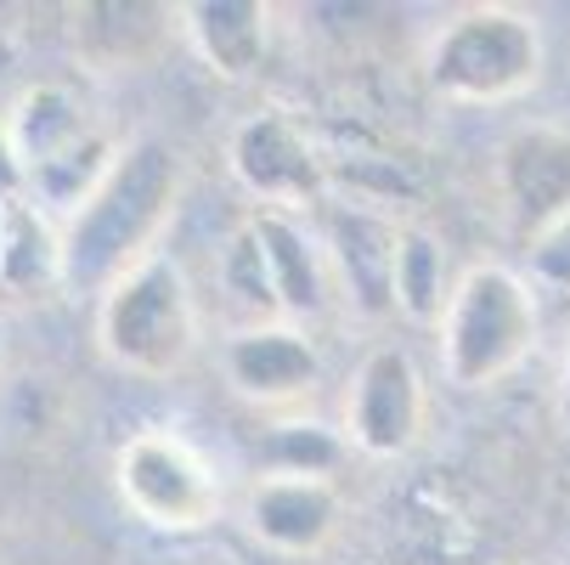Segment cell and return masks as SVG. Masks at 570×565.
<instances>
[{
    "label": "cell",
    "instance_id": "1",
    "mask_svg": "<svg viewBox=\"0 0 570 565\" xmlns=\"http://www.w3.org/2000/svg\"><path fill=\"white\" fill-rule=\"evenodd\" d=\"M187 193V158L170 136H125L102 187L62 221L68 294H108L130 266L158 255V237L176 221Z\"/></svg>",
    "mask_w": 570,
    "mask_h": 565
},
{
    "label": "cell",
    "instance_id": "2",
    "mask_svg": "<svg viewBox=\"0 0 570 565\" xmlns=\"http://www.w3.org/2000/svg\"><path fill=\"white\" fill-rule=\"evenodd\" d=\"M204 340L198 294L176 255H147L97 305V345L130 379H176Z\"/></svg>",
    "mask_w": 570,
    "mask_h": 565
},
{
    "label": "cell",
    "instance_id": "3",
    "mask_svg": "<svg viewBox=\"0 0 570 565\" xmlns=\"http://www.w3.org/2000/svg\"><path fill=\"white\" fill-rule=\"evenodd\" d=\"M424 74L435 97L463 108L514 103L542 79V29L520 7H463L430 40Z\"/></svg>",
    "mask_w": 570,
    "mask_h": 565
},
{
    "label": "cell",
    "instance_id": "4",
    "mask_svg": "<svg viewBox=\"0 0 570 565\" xmlns=\"http://www.w3.org/2000/svg\"><path fill=\"white\" fill-rule=\"evenodd\" d=\"M537 329V289L498 261H480L458 277V294L441 316V368L452 384L485 390L531 357Z\"/></svg>",
    "mask_w": 570,
    "mask_h": 565
},
{
    "label": "cell",
    "instance_id": "5",
    "mask_svg": "<svg viewBox=\"0 0 570 565\" xmlns=\"http://www.w3.org/2000/svg\"><path fill=\"white\" fill-rule=\"evenodd\" d=\"M114 480L136 520H147L153 532H176V537L215 526L220 504H226L215 464L187 436H176L165 425H147L119 447Z\"/></svg>",
    "mask_w": 570,
    "mask_h": 565
},
{
    "label": "cell",
    "instance_id": "6",
    "mask_svg": "<svg viewBox=\"0 0 570 565\" xmlns=\"http://www.w3.org/2000/svg\"><path fill=\"white\" fill-rule=\"evenodd\" d=\"M226 171L255 198V210L305 215L328 204V158L316 153V142L288 108L243 114L226 136Z\"/></svg>",
    "mask_w": 570,
    "mask_h": 565
},
{
    "label": "cell",
    "instance_id": "7",
    "mask_svg": "<svg viewBox=\"0 0 570 565\" xmlns=\"http://www.w3.org/2000/svg\"><path fill=\"white\" fill-rule=\"evenodd\" d=\"M430 425V384L406 345H373L345 390V441L362 458H406Z\"/></svg>",
    "mask_w": 570,
    "mask_h": 565
},
{
    "label": "cell",
    "instance_id": "8",
    "mask_svg": "<svg viewBox=\"0 0 570 565\" xmlns=\"http://www.w3.org/2000/svg\"><path fill=\"white\" fill-rule=\"evenodd\" d=\"M220 379L237 401L266 413H288L316 396L322 384V351L299 322H249L220 345Z\"/></svg>",
    "mask_w": 570,
    "mask_h": 565
},
{
    "label": "cell",
    "instance_id": "9",
    "mask_svg": "<svg viewBox=\"0 0 570 565\" xmlns=\"http://www.w3.org/2000/svg\"><path fill=\"white\" fill-rule=\"evenodd\" d=\"M322 250H328V272L356 316L367 322L395 316V250H401L395 215L356 198L322 204Z\"/></svg>",
    "mask_w": 570,
    "mask_h": 565
},
{
    "label": "cell",
    "instance_id": "10",
    "mask_svg": "<svg viewBox=\"0 0 570 565\" xmlns=\"http://www.w3.org/2000/svg\"><path fill=\"white\" fill-rule=\"evenodd\" d=\"M243 526L255 543L288 559L322 554L340 526H345V487L334 475H294V469H266L249 498H243Z\"/></svg>",
    "mask_w": 570,
    "mask_h": 565
},
{
    "label": "cell",
    "instance_id": "11",
    "mask_svg": "<svg viewBox=\"0 0 570 565\" xmlns=\"http://www.w3.org/2000/svg\"><path fill=\"white\" fill-rule=\"evenodd\" d=\"M498 204L509 226L525 237H542L570 215V130L564 125H520L503 136L498 165H492Z\"/></svg>",
    "mask_w": 570,
    "mask_h": 565
},
{
    "label": "cell",
    "instance_id": "12",
    "mask_svg": "<svg viewBox=\"0 0 570 565\" xmlns=\"http://www.w3.org/2000/svg\"><path fill=\"white\" fill-rule=\"evenodd\" d=\"M181 7L165 0H86L68 12V40L73 57L91 74H141L176 46Z\"/></svg>",
    "mask_w": 570,
    "mask_h": 565
},
{
    "label": "cell",
    "instance_id": "13",
    "mask_svg": "<svg viewBox=\"0 0 570 565\" xmlns=\"http://www.w3.org/2000/svg\"><path fill=\"white\" fill-rule=\"evenodd\" d=\"M272 18L277 12L266 0H193V7H181L187 46L215 79H232V86L261 74L272 51Z\"/></svg>",
    "mask_w": 570,
    "mask_h": 565
},
{
    "label": "cell",
    "instance_id": "14",
    "mask_svg": "<svg viewBox=\"0 0 570 565\" xmlns=\"http://www.w3.org/2000/svg\"><path fill=\"white\" fill-rule=\"evenodd\" d=\"M0 294L29 305L68 294V244L57 215H46L35 198H18L0 215Z\"/></svg>",
    "mask_w": 570,
    "mask_h": 565
},
{
    "label": "cell",
    "instance_id": "15",
    "mask_svg": "<svg viewBox=\"0 0 570 565\" xmlns=\"http://www.w3.org/2000/svg\"><path fill=\"white\" fill-rule=\"evenodd\" d=\"M255 226L261 250H266V266H272V289H277V305H283V322H299V316H316L328 305V250L322 237H311V226L299 215H283V210H249L243 215Z\"/></svg>",
    "mask_w": 570,
    "mask_h": 565
},
{
    "label": "cell",
    "instance_id": "16",
    "mask_svg": "<svg viewBox=\"0 0 570 565\" xmlns=\"http://www.w3.org/2000/svg\"><path fill=\"white\" fill-rule=\"evenodd\" d=\"M7 130L18 142V158H23V171H40L51 165L57 153L79 147L97 125V114L86 108V97H79L73 86H62V79H40V86H29L12 114H7Z\"/></svg>",
    "mask_w": 570,
    "mask_h": 565
},
{
    "label": "cell",
    "instance_id": "17",
    "mask_svg": "<svg viewBox=\"0 0 570 565\" xmlns=\"http://www.w3.org/2000/svg\"><path fill=\"white\" fill-rule=\"evenodd\" d=\"M458 283L446 272V244L419 226V221H401V250H395V311L419 329H441V316L452 305Z\"/></svg>",
    "mask_w": 570,
    "mask_h": 565
},
{
    "label": "cell",
    "instance_id": "18",
    "mask_svg": "<svg viewBox=\"0 0 570 565\" xmlns=\"http://www.w3.org/2000/svg\"><path fill=\"white\" fill-rule=\"evenodd\" d=\"M220 283L237 305H249L255 322H283V305H277V289H272V266H266V250L249 221H237V232L226 237L220 250Z\"/></svg>",
    "mask_w": 570,
    "mask_h": 565
},
{
    "label": "cell",
    "instance_id": "19",
    "mask_svg": "<svg viewBox=\"0 0 570 565\" xmlns=\"http://www.w3.org/2000/svg\"><path fill=\"white\" fill-rule=\"evenodd\" d=\"M351 452L345 436H334L316 419H283L272 430V469H294V475H334L340 458Z\"/></svg>",
    "mask_w": 570,
    "mask_h": 565
},
{
    "label": "cell",
    "instance_id": "20",
    "mask_svg": "<svg viewBox=\"0 0 570 565\" xmlns=\"http://www.w3.org/2000/svg\"><path fill=\"white\" fill-rule=\"evenodd\" d=\"M531 283L542 289H570V215L531 237Z\"/></svg>",
    "mask_w": 570,
    "mask_h": 565
},
{
    "label": "cell",
    "instance_id": "21",
    "mask_svg": "<svg viewBox=\"0 0 570 565\" xmlns=\"http://www.w3.org/2000/svg\"><path fill=\"white\" fill-rule=\"evenodd\" d=\"M18 198H29V171L18 158V142H12L7 119H0V204H18Z\"/></svg>",
    "mask_w": 570,
    "mask_h": 565
},
{
    "label": "cell",
    "instance_id": "22",
    "mask_svg": "<svg viewBox=\"0 0 570 565\" xmlns=\"http://www.w3.org/2000/svg\"><path fill=\"white\" fill-rule=\"evenodd\" d=\"M559 425L570 430V357H564V373H559Z\"/></svg>",
    "mask_w": 570,
    "mask_h": 565
},
{
    "label": "cell",
    "instance_id": "23",
    "mask_svg": "<svg viewBox=\"0 0 570 565\" xmlns=\"http://www.w3.org/2000/svg\"><path fill=\"white\" fill-rule=\"evenodd\" d=\"M0 215H7V204H0Z\"/></svg>",
    "mask_w": 570,
    "mask_h": 565
}]
</instances>
